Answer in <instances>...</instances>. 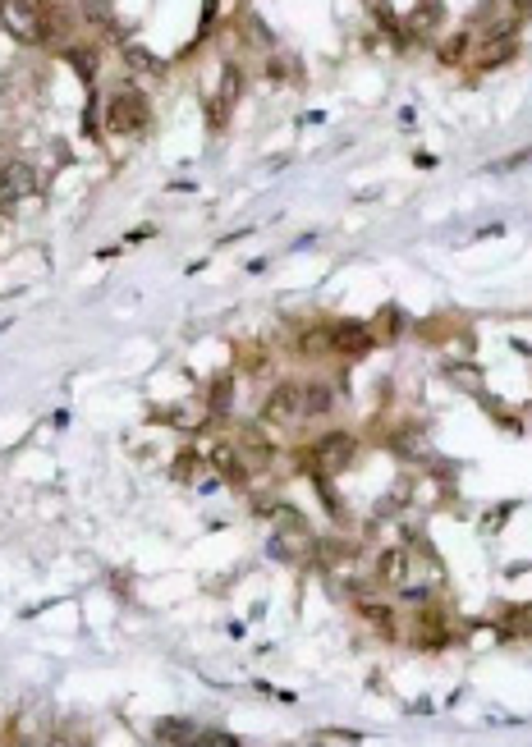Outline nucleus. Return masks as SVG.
Returning <instances> with one entry per match:
<instances>
[{
    "mask_svg": "<svg viewBox=\"0 0 532 747\" xmlns=\"http://www.w3.org/2000/svg\"><path fill=\"white\" fill-rule=\"evenodd\" d=\"M211 464H216V473H220L225 482H248V473H243V459H239L229 445H216V450H211Z\"/></svg>",
    "mask_w": 532,
    "mask_h": 747,
    "instance_id": "12",
    "label": "nucleus"
},
{
    "mask_svg": "<svg viewBox=\"0 0 532 747\" xmlns=\"http://www.w3.org/2000/svg\"><path fill=\"white\" fill-rule=\"evenodd\" d=\"M358 610H363V619L372 624V628H381V633H395V614H390V605H381V601H358Z\"/></svg>",
    "mask_w": 532,
    "mask_h": 747,
    "instance_id": "13",
    "label": "nucleus"
},
{
    "mask_svg": "<svg viewBox=\"0 0 532 747\" xmlns=\"http://www.w3.org/2000/svg\"><path fill=\"white\" fill-rule=\"evenodd\" d=\"M106 124H111L115 133H138V129H147V97L133 92V88L115 92V97H111V111H106Z\"/></svg>",
    "mask_w": 532,
    "mask_h": 747,
    "instance_id": "4",
    "label": "nucleus"
},
{
    "mask_svg": "<svg viewBox=\"0 0 532 747\" xmlns=\"http://www.w3.org/2000/svg\"><path fill=\"white\" fill-rule=\"evenodd\" d=\"M313 742H363V733H354V729H322Z\"/></svg>",
    "mask_w": 532,
    "mask_h": 747,
    "instance_id": "21",
    "label": "nucleus"
},
{
    "mask_svg": "<svg viewBox=\"0 0 532 747\" xmlns=\"http://www.w3.org/2000/svg\"><path fill=\"white\" fill-rule=\"evenodd\" d=\"M193 720H175V715H165V720H156L152 724V742H165V747H175V742H193Z\"/></svg>",
    "mask_w": 532,
    "mask_h": 747,
    "instance_id": "11",
    "label": "nucleus"
},
{
    "mask_svg": "<svg viewBox=\"0 0 532 747\" xmlns=\"http://www.w3.org/2000/svg\"><path fill=\"white\" fill-rule=\"evenodd\" d=\"M445 377L454 381V386H463V390H482V377L468 367V362H459V367H445Z\"/></svg>",
    "mask_w": 532,
    "mask_h": 747,
    "instance_id": "17",
    "label": "nucleus"
},
{
    "mask_svg": "<svg viewBox=\"0 0 532 747\" xmlns=\"http://www.w3.org/2000/svg\"><path fill=\"white\" fill-rule=\"evenodd\" d=\"M225 400H229V381H216V390H211V413H225V409H229Z\"/></svg>",
    "mask_w": 532,
    "mask_h": 747,
    "instance_id": "23",
    "label": "nucleus"
},
{
    "mask_svg": "<svg viewBox=\"0 0 532 747\" xmlns=\"http://www.w3.org/2000/svg\"><path fill=\"white\" fill-rule=\"evenodd\" d=\"M243 33H248V42H252V47H276L271 24H261L257 15H248V19H243Z\"/></svg>",
    "mask_w": 532,
    "mask_h": 747,
    "instance_id": "16",
    "label": "nucleus"
},
{
    "mask_svg": "<svg viewBox=\"0 0 532 747\" xmlns=\"http://www.w3.org/2000/svg\"><path fill=\"white\" fill-rule=\"evenodd\" d=\"M377 578H381V582H390V587H404V582L413 578V550L390 546V550L377 560Z\"/></svg>",
    "mask_w": 532,
    "mask_h": 747,
    "instance_id": "7",
    "label": "nucleus"
},
{
    "mask_svg": "<svg viewBox=\"0 0 532 747\" xmlns=\"http://www.w3.org/2000/svg\"><path fill=\"white\" fill-rule=\"evenodd\" d=\"M514 51H518V42H514V28L505 24V28H495V33L486 37V47H482V56H477V69H482V74H491V69L509 65V60H514Z\"/></svg>",
    "mask_w": 532,
    "mask_h": 747,
    "instance_id": "6",
    "label": "nucleus"
},
{
    "mask_svg": "<svg viewBox=\"0 0 532 747\" xmlns=\"http://www.w3.org/2000/svg\"><path fill=\"white\" fill-rule=\"evenodd\" d=\"M175 473H179V482H193L188 473H197V459H193V454H179V464H175Z\"/></svg>",
    "mask_w": 532,
    "mask_h": 747,
    "instance_id": "24",
    "label": "nucleus"
},
{
    "mask_svg": "<svg viewBox=\"0 0 532 747\" xmlns=\"http://www.w3.org/2000/svg\"><path fill=\"white\" fill-rule=\"evenodd\" d=\"M0 15H5V28L19 42H47V5L42 0H0Z\"/></svg>",
    "mask_w": 532,
    "mask_h": 747,
    "instance_id": "1",
    "label": "nucleus"
},
{
    "mask_svg": "<svg viewBox=\"0 0 532 747\" xmlns=\"http://www.w3.org/2000/svg\"><path fill=\"white\" fill-rule=\"evenodd\" d=\"M436 19H441V5H436V0H427V5H418L409 15V33H427V28H436Z\"/></svg>",
    "mask_w": 532,
    "mask_h": 747,
    "instance_id": "15",
    "label": "nucleus"
},
{
    "mask_svg": "<svg viewBox=\"0 0 532 747\" xmlns=\"http://www.w3.org/2000/svg\"><path fill=\"white\" fill-rule=\"evenodd\" d=\"M239 83H243V79H239V69L229 65V69H225V88H220V106L239 97ZM220 106H216V124H220Z\"/></svg>",
    "mask_w": 532,
    "mask_h": 747,
    "instance_id": "20",
    "label": "nucleus"
},
{
    "mask_svg": "<svg viewBox=\"0 0 532 747\" xmlns=\"http://www.w3.org/2000/svg\"><path fill=\"white\" fill-rule=\"evenodd\" d=\"M120 56H124V65H129L133 74H152V79H156V74H165V60H161L156 51L138 47V42H124V47H120Z\"/></svg>",
    "mask_w": 532,
    "mask_h": 747,
    "instance_id": "10",
    "label": "nucleus"
},
{
    "mask_svg": "<svg viewBox=\"0 0 532 747\" xmlns=\"http://www.w3.org/2000/svg\"><path fill=\"white\" fill-rule=\"evenodd\" d=\"M326 344L340 348V353H367V348H372V330H363V325H354V321H340V325H331Z\"/></svg>",
    "mask_w": 532,
    "mask_h": 747,
    "instance_id": "8",
    "label": "nucleus"
},
{
    "mask_svg": "<svg viewBox=\"0 0 532 747\" xmlns=\"http://www.w3.org/2000/svg\"><path fill=\"white\" fill-rule=\"evenodd\" d=\"M33 193H37V170L28 161H5V165H0V211H15Z\"/></svg>",
    "mask_w": 532,
    "mask_h": 747,
    "instance_id": "3",
    "label": "nucleus"
},
{
    "mask_svg": "<svg viewBox=\"0 0 532 747\" xmlns=\"http://www.w3.org/2000/svg\"><path fill=\"white\" fill-rule=\"evenodd\" d=\"M463 51H468V37H454V42H445V47H441V60H445V65H454V60H463Z\"/></svg>",
    "mask_w": 532,
    "mask_h": 747,
    "instance_id": "22",
    "label": "nucleus"
},
{
    "mask_svg": "<svg viewBox=\"0 0 532 747\" xmlns=\"http://www.w3.org/2000/svg\"><path fill=\"white\" fill-rule=\"evenodd\" d=\"M193 742H197V747H234L239 738H234V733H225V729H197V733H193Z\"/></svg>",
    "mask_w": 532,
    "mask_h": 747,
    "instance_id": "18",
    "label": "nucleus"
},
{
    "mask_svg": "<svg viewBox=\"0 0 532 747\" xmlns=\"http://www.w3.org/2000/svg\"><path fill=\"white\" fill-rule=\"evenodd\" d=\"M514 15H523V19H527V15H532V0H514Z\"/></svg>",
    "mask_w": 532,
    "mask_h": 747,
    "instance_id": "25",
    "label": "nucleus"
},
{
    "mask_svg": "<svg viewBox=\"0 0 532 747\" xmlns=\"http://www.w3.org/2000/svg\"><path fill=\"white\" fill-rule=\"evenodd\" d=\"M79 10L92 19V24H111L115 10H111V0H79Z\"/></svg>",
    "mask_w": 532,
    "mask_h": 747,
    "instance_id": "19",
    "label": "nucleus"
},
{
    "mask_svg": "<svg viewBox=\"0 0 532 747\" xmlns=\"http://www.w3.org/2000/svg\"><path fill=\"white\" fill-rule=\"evenodd\" d=\"M65 56H69V65L79 69V79H83V83H92V79H97V51H92V47H69Z\"/></svg>",
    "mask_w": 532,
    "mask_h": 747,
    "instance_id": "14",
    "label": "nucleus"
},
{
    "mask_svg": "<svg viewBox=\"0 0 532 747\" xmlns=\"http://www.w3.org/2000/svg\"><path fill=\"white\" fill-rule=\"evenodd\" d=\"M354 454H358V441H354L349 432H326V436H317V441H313V450H308L313 468H317V473H326V477L345 473V468L354 464Z\"/></svg>",
    "mask_w": 532,
    "mask_h": 747,
    "instance_id": "2",
    "label": "nucleus"
},
{
    "mask_svg": "<svg viewBox=\"0 0 532 747\" xmlns=\"http://www.w3.org/2000/svg\"><path fill=\"white\" fill-rule=\"evenodd\" d=\"M261 418H266V422H276V427H299V422H303L299 386H281V390H271V400H266Z\"/></svg>",
    "mask_w": 532,
    "mask_h": 747,
    "instance_id": "5",
    "label": "nucleus"
},
{
    "mask_svg": "<svg viewBox=\"0 0 532 747\" xmlns=\"http://www.w3.org/2000/svg\"><path fill=\"white\" fill-rule=\"evenodd\" d=\"M299 400H303V422H308V418H326V413L335 409V390L322 386V381L299 386Z\"/></svg>",
    "mask_w": 532,
    "mask_h": 747,
    "instance_id": "9",
    "label": "nucleus"
}]
</instances>
